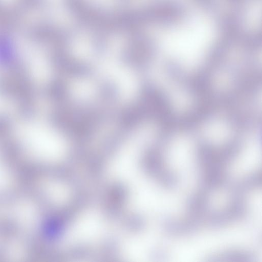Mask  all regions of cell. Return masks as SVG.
Segmentation results:
<instances>
[{"label":"cell","mask_w":262,"mask_h":262,"mask_svg":"<svg viewBox=\"0 0 262 262\" xmlns=\"http://www.w3.org/2000/svg\"><path fill=\"white\" fill-rule=\"evenodd\" d=\"M246 205L244 201L238 199L234 201L227 208L212 213L208 223L212 227H220L233 222L244 215Z\"/></svg>","instance_id":"1"},{"label":"cell","mask_w":262,"mask_h":262,"mask_svg":"<svg viewBox=\"0 0 262 262\" xmlns=\"http://www.w3.org/2000/svg\"><path fill=\"white\" fill-rule=\"evenodd\" d=\"M254 255L250 252L243 250H230L222 252L210 257V261H252Z\"/></svg>","instance_id":"2"},{"label":"cell","mask_w":262,"mask_h":262,"mask_svg":"<svg viewBox=\"0 0 262 262\" xmlns=\"http://www.w3.org/2000/svg\"><path fill=\"white\" fill-rule=\"evenodd\" d=\"M207 205V198L204 193L193 195L188 200L187 207L189 216L200 219Z\"/></svg>","instance_id":"3"},{"label":"cell","mask_w":262,"mask_h":262,"mask_svg":"<svg viewBox=\"0 0 262 262\" xmlns=\"http://www.w3.org/2000/svg\"><path fill=\"white\" fill-rule=\"evenodd\" d=\"M261 173L256 172L245 177L237 185V191L244 192L261 185Z\"/></svg>","instance_id":"4"}]
</instances>
